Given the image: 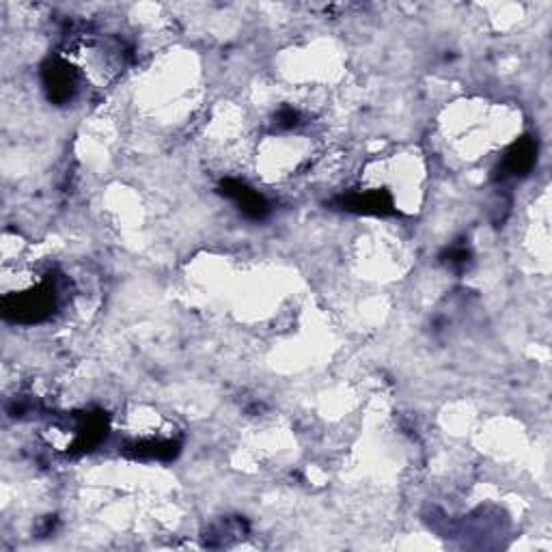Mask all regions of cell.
<instances>
[{"mask_svg":"<svg viewBox=\"0 0 552 552\" xmlns=\"http://www.w3.org/2000/svg\"><path fill=\"white\" fill-rule=\"evenodd\" d=\"M59 305L57 281L50 279L22 294H7L3 298V317L11 324L33 326L46 322Z\"/></svg>","mask_w":552,"mask_h":552,"instance_id":"6da1fadb","label":"cell"},{"mask_svg":"<svg viewBox=\"0 0 552 552\" xmlns=\"http://www.w3.org/2000/svg\"><path fill=\"white\" fill-rule=\"evenodd\" d=\"M335 210L365 214V216H391L395 214L393 197L386 190H350L330 201Z\"/></svg>","mask_w":552,"mask_h":552,"instance_id":"7a4b0ae2","label":"cell"},{"mask_svg":"<svg viewBox=\"0 0 552 552\" xmlns=\"http://www.w3.org/2000/svg\"><path fill=\"white\" fill-rule=\"evenodd\" d=\"M41 82L48 100L57 106L69 104L76 95V74L74 67L61 57H50L41 67Z\"/></svg>","mask_w":552,"mask_h":552,"instance_id":"3957f363","label":"cell"},{"mask_svg":"<svg viewBox=\"0 0 552 552\" xmlns=\"http://www.w3.org/2000/svg\"><path fill=\"white\" fill-rule=\"evenodd\" d=\"M218 195L236 203L240 214L248 220H255V223L270 216L272 207L266 201V197L259 195V192L248 184L240 182V179H223V182L218 184Z\"/></svg>","mask_w":552,"mask_h":552,"instance_id":"277c9868","label":"cell"},{"mask_svg":"<svg viewBox=\"0 0 552 552\" xmlns=\"http://www.w3.org/2000/svg\"><path fill=\"white\" fill-rule=\"evenodd\" d=\"M537 149H540L537 147V138L533 136L518 138V141L507 149V154L499 167V173H496V179L505 182L509 177H516V179L527 177L537 162Z\"/></svg>","mask_w":552,"mask_h":552,"instance_id":"5b68a950","label":"cell"},{"mask_svg":"<svg viewBox=\"0 0 552 552\" xmlns=\"http://www.w3.org/2000/svg\"><path fill=\"white\" fill-rule=\"evenodd\" d=\"M108 434V417L104 412L80 414L74 432V443L69 445V453L80 455L98 449Z\"/></svg>","mask_w":552,"mask_h":552,"instance_id":"8992f818","label":"cell"},{"mask_svg":"<svg viewBox=\"0 0 552 552\" xmlns=\"http://www.w3.org/2000/svg\"><path fill=\"white\" fill-rule=\"evenodd\" d=\"M182 445L175 443V440H141V443L128 445L123 453L130 455L134 460H160L169 462L175 460L179 455Z\"/></svg>","mask_w":552,"mask_h":552,"instance_id":"52a82bcc","label":"cell"},{"mask_svg":"<svg viewBox=\"0 0 552 552\" xmlns=\"http://www.w3.org/2000/svg\"><path fill=\"white\" fill-rule=\"evenodd\" d=\"M471 257H473L471 248H468V246H466V244H462V242H460V244H453V246H449L447 251H445L443 255H440V259H443L447 266H451L453 270H458V272L466 270V266L471 264Z\"/></svg>","mask_w":552,"mask_h":552,"instance_id":"ba28073f","label":"cell"},{"mask_svg":"<svg viewBox=\"0 0 552 552\" xmlns=\"http://www.w3.org/2000/svg\"><path fill=\"white\" fill-rule=\"evenodd\" d=\"M298 123H300V115H298V110L292 106H283L274 117V126L279 130H294Z\"/></svg>","mask_w":552,"mask_h":552,"instance_id":"9c48e42d","label":"cell"}]
</instances>
